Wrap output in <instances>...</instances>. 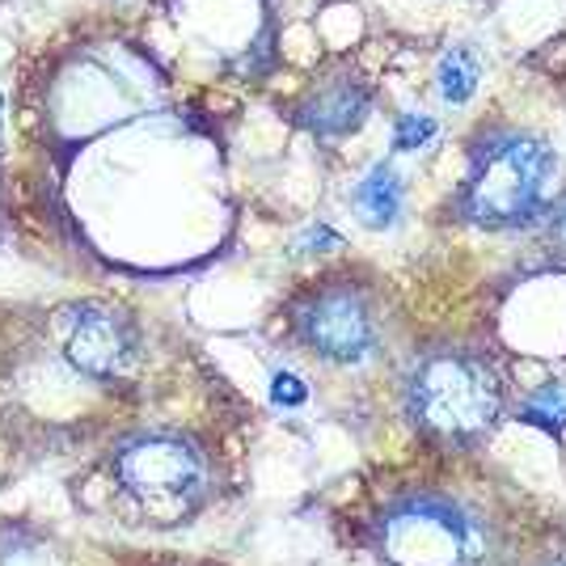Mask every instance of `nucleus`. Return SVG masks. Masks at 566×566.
Wrapping results in <instances>:
<instances>
[{"label": "nucleus", "mask_w": 566, "mask_h": 566, "mask_svg": "<svg viewBox=\"0 0 566 566\" xmlns=\"http://www.w3.org/2000/svg\"><path fill=\"white\" fill-rule=\"evenodd\" d=\"M64 355L76 373L94 380H115L136 355V334L115 308L85 305L64 331Z\"/></svg>", "instance_id": "6"}, {"label": "nucleus", "mask_w": 566, "mask_h": 566, "mask_svg": "<svg viewBox=\"0 0 566 566\" xmlns=\"http://www.w3.org/2000/svg\"><path fill=\"white\" fill-rule=\"evenodd\" d=\"M355 208L364 216V224H373V229H385V224H394L401 212V178L394 174V166H373L368 169V178L355 187Z\"/></svg>", "instance_id": "8"}, {"label": "nucleus", "mask_w": 566, "mask_h": 566, "mask_svg": "<svg viewBox=\"0 0 566 566\" xmlns=\"http://www.w3.org/2000/svg\"><path fill=\"white\" fill-rule=\"evenodd\" d=\"M377 554L385 566H491L495 537L470 503L419 491L385 507Z\"/></svg>", "instance_id": "3"}, {"label": "nucleus", "mask_w": 566, "mask_h": 566, "mask_svg": "<svg viewBox=\"0 0 566 566\" xmlns=\"http://www.w3.org/2000/svg\"><path fill=\"white\" fill-rule=\"evenodd\" d=\"M554 174L558 157L549 144L516 127H495L473 144L457 208L478 229H516L542 212Z\"/></svg>", "instance_id": "2"}, {"label": "nucleus", "mask_w": 566, "mask_h": 566, "mask_svg": "<svg viewBox=\"0 0 566 566\" xmlns=\"http://www.w3.org/2000/svg\"><path fill=\"white\" fill-rule=\"evenodd\" d=\"M495 359L470 347L427 352L406 377V419L440 444H478L503 415Z\"/></svg>", "instance_id": "1"}, {"label": "nucleus", "mask_w": 566, "mask_h": 566, "mask_svg": "<svg viewBox=\"0 0 566 566\" xmlns=\"http://www.w3.org/2000/svg\"><path fill=\"white\" fill-rule=\"evenodd\" d=\"M203 452L182 436H136L115 452V478L136 499H190L203 486Z\"/></svg>", "instance_id": "5"}, {"label": "nucleus", "mask_w": 566, "mask_h": 566, "mask_svg": "<svg viewBox=\"0 0 566 566\" xmlns=\"http://www.w3.org/2000/svg\"><path fill=\"white\" fill-rule=\"evenodd\" d=\"M271 394H275V401H280V406H301V401L308 398L305 380L292 377V373H280V377H275V389H271Z\"/></svg>", "instance_id": "12"}, {"label": "nucleus", "mask_w": 566, "mask_h": 566, "mask_svg": "<svg viewBox=\"0 0 566 566\" xmlns=\"http://www.w3.org/2000/svg\"><path fill=\"white\" fill-rule=\"evenodd\" d=\"M292 338L322 364L352 368L373 359L380 343L377 301L364 283L322 280L292 305Z\"/></svg>", "instance_id": "4"}, {"label": "nucleus", "mask_w": 566, "mask_h": 566, "mask_svg": "<svg viewBox=\"0 0 566 566\" xmlns=\"http://www.w3.org/2000/svg\"><path fill=\"white\" fill-rule=\"evenodd\" d=\"M528 423L545 427V431H554V436H563L566 431V385H542L533 398L524 401V410H520Z\"/></svg>", "instance_id": "10"}, {"label": "nucleus", "mask_w": 566, "mask_h": 566, "mask_svg": "<svg viewBox=\"0 0 566 566\" xmlns=\"http://www.w3.org/2000/svg\"><path fill=\"white\" fill-rule=\"evenodd\" d=\"M478 81H482V60H478V51L470 48H452L444 51V60H440V69H436V90L440 97L449 102V106H465L478 90Z\"/></svg>", "instance_id": "9"}, {"label": "nucleus", "mask_w": 566, "mask_h": 566, "mask_svg": "<svg viewBox=\"0 0 566 566\" xmlns=\"http://www.w3.org/2000/svg\"><path fill=\"white\" fill-rule=\"evenodd\" d=\"M545 241H549L558 254H566V199L545 212Z\"/></svg>", "instance_id": "13"}, {"label": "nucleus", "mask_w": 566, "mask_h": 566, "mask_svg": "<svg viewBox=\"0 0 566 566\" xmlns=\"http://www.w3.org/2000/svg\"><path fill=\"white\" fill-rule=\"evenodd\" d=\"M537 566H566V554H549V558H542Z\"/></svg>", "instance_id": "14"}, {"label": "nucleus", "mask_w": 566, "mask_h": 566, "mask_svg": "<svg viewBox=\"0 0 566 566\" xmlns=\"http://www.w3.org/2000/svg\"><path fill=\"white\" fill-rule=\"evenodd\" d=\"M368 106H373L368 85H359L352 76H334L301 102V123L322 140H338V136H352L368 118Z\"/></svg>", "instance_id": "7"}, {"label": "nucleus", "mask_w": 566, "mask_h": 566, "mask_svg": "<svg viewBox=\"0 0 566 566\" xmlns=\"http://www.w3.org/2000/svg\"><path fill=\"white\" fill-rule=\"evenodd\" d=\"M436 118L431 115H401L398 127H394V148L398 153H415V148H427L436 140Z\"/></svg>", "instance_id": "11"}]
</instances>
